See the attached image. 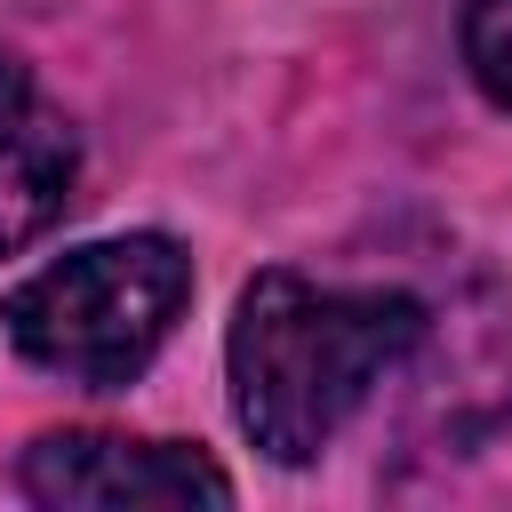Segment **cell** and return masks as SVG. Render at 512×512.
Listing matches in <instances>:
<instances>
[{
    "label": "cell",
    "instance_id": "7a4b0ae2",
    "mask_svg": "<svg viewBox=\"0 0 512 512\" xmlns=\"http://www.w3.org/2000/svg\"><path fill=\"white\" fill-rule=\"evenodd\" d=\"M184 304H192V256L168 232H120L16 280L0 320L32 368L80 392H120L152 368Z\"/></svg>",
    "mask_w": 512,
    "mask_h": 512
},
{
    "label": "cell",
    "instance_id": "6da1fadb",
    "mask_svg": "<svg viewBox=\"0 0 512 512\" xmlns=\"http://www.w3.org/2000/svg\"><path fill=\"white\" fill-rule=\"evenodd\" d=\"M424 304L408 288H320L288 264L240 288L224 376L232 416L272 464H312L352 408L424 344Z\"/></svg>",
    "mask_w": 512,
    "mask_h": 512
},
{
    "label": "cell",
    "instance_id": "5b68a950",
    "mask_svg": "<svg viewBox=\"0 0 512 512\" xmlns=\"http://www.w3.org/2000/svg\"><path fill=\"white\" fill-rule=\"evenodd\" d=\"M456 40H464V72L480 80V96L512 112V0H464Z\"/></svg>",
    "mask_w": 512,
    "mask_h": 512
},
{
    "label": "cell",
    "instance_id": "3957f363",
    "mask_svg": "<svg viewBox=\"0 0 512 512\" xmlns=\"http://www.w3.org/2000/svg\"><path fill=\"white\" fill-rule=\"evenodd\" d=\"M16 488L48 512H144V504H232V480L184 440L128 432H40L16 456Z\"/></svg>",
    "mask_w": 512,
    "mask_h": 512
},
{
    "label": "cell",
    "instance_id": "277c9868",
    "mask_svg": "<svg viewBox=\"0 0 512 512\" xmlns=\"http://www.w3.org/2000/svg\"><path fill=\"white\" fill-rule=\"evenodd\" d=\"M80 184V136L72 120L40 96V80L0 56V256L40 240Z\"/></svg>",
    "mask_w": 512,
    "mask_h": 512
}]
</instances>
